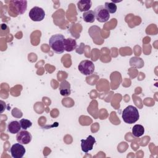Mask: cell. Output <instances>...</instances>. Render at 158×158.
<instances>
[{"label": "cell", "mask_w": 158, "mask_h": 158, "mask_svg": "<svg viewBox=\"0 0 158 158\" xmlns=\"http://www.w3.org/2000/svg\"><path fill=\"white\" fill-rule=\"evenodd\" d=\"M21 126L19 122L14 120L9 123L7 126V130L12 134L17 133L20 131Z\"/></svg>", "instance_id": "cell-13"}, {"label": "cell", "mask_w": 158, "mask_h": 158, "mask_svg": "<svg viewBox=\"0 0 158 158\" xmlns=\"http://www.w3.org/2000/svg\"><path fill=\"white\" fill-rule=\"evenodd\" d=\"M64 36L61 34L54 35L49 38V44L54 52L61 54L64 51Z\"/></svg>", "instance_id": "cell-2"}, {"label": "cell", "mask_w": 158, "mask_h": 158, "mask_svg": "<svg viewBox=\"0 0 158 158\" xmlns=\"http://www.w3.org/2000/svg\"><path fill=\"white\" fill-rule=\"evenodd\" d=\"M83 19L85 22L88 23H93L95 20V14L94 10H89L83 14Z\"/></svg>", "instance_id": "cell-14"}, {"label": "cell", "mask_w": 158, "mask_h": 158, "mask_svg": "<svg viewBox=\"0 0 158 158\" xmlns=\"http://www.w3.org/2000/svg\"><path fill=\"white\" fill-rule=\"evenodd\" d=\"M104 7L109 12V14L110 13L114 14L117 10V5L114 2H105Z\"/></svg>", "instance_id": "cell-16"}, {"label": "cell", "mask_w": 158, "mask_h": 158, "mask_svg": "<svg viewBox=\"0 0 158 158\" xmlns=\"http://www.w3.org/2000/svg\"><path fill=\"white\" fill-rule=\"evenodd\" d=\"M31 135L26 130H23L17 133L16 135V139L18 143L22 144H27L31 141Z\"/></svg>", "instance_id": "cell-8"}, {"label": "cell", "mask_w": 158, "mask_h": 158, "mask_svg": "<svg viewBox=\"0 0 158 158\" xmlns=\"http://www.w3.org/2000/svg\"><path fill=\"white\" fill-rule=\"evenodd\" d=\"M144 133V128L143 125L136 124L132 128V134L135 137H140Z\"/></svg>", "instance_id": "cell-15"}, {"label": "cell", "mask_w": 158, "mask_h": 158, "mask_svg": "<svg viewBox=\"0 0 158 158\" xmlns=\"http://www.w3.org/2000/svg\"><path fill=\"white\" fill-rule=\"evenodd\" d=\"M78 68L79 71L84 75H90L94 71V65L92 61L89 60L81 61Z\"/></svg>", "instance_id": "cell-3"}, {"label": "cell", "mask_w": 158, "mask_h": 158, "mask_svg": "<svg viewBox=\"0 0 158 158\" xmlns=\"http://www.w3.org/2000/svg\"><path fill=\"white\" fill-rule=\"evenodd\" d=\"M92 2L90 0H81L77 2V7L80 12H86L91 7Z\"/></svg>", "instance_id": "cell-12"}, {"label": "cell", "mask_w": 158, "mask_h": 158, "mask_svg": "<svg viewBox=\"0 0 158 158\" xmlns=\"http://www.w3.org/2000/svg\"><path fill=\"white\" fill-rule=\"evenodd\" d=\"M123 121L128 124H132L137 122L139 118L138 109L133 106H128L123 109L122 115Z\"/></svg>", "instance_id": "cell-1"}, {"label": "cell", "mask_w": 158, "mask_h": 158, "mask_svg": "<svg viewBox=\"0 0 158 158\" xmlns=\"http://www.w3.org/2000/svg\"><path fill=\"white\" fill-rule=\"evenodd\" d=\"M21 128L23 130H27V128H30L31 127L32 125V122L28 119H25V118H22L20 122H19Z\"/></svg>", "instance_id": "cell-17"}, {"label": "cell", "mask_w": 158, "mask_h": 158, "mask_svg": "<svg viewBox=\"0 0 158 158\" xmlns=\"http://www.w3.org/2000/svg\"><path fill=\"white\" fill-rule=\"evenodd\" d=\"M14 4L17 14H23L27 10V1H12Z\"/></svg>", "instance_id": "cell-9"}, {"label": "cell", "mask_w": 158, "mask_h": 158, "mask_svg": "<svg viewBox=\"0 0 158 158\" xmlns=\"http://www.w3.org/2000/svg\"><path fill=\"white\" fill-rule=\"evenodd\" d=\"M29 17L34 22H40L44 19L45 12L42 8L35 6L30 10Z\"/></svg>", "instance_id": "cell-5"}, {"label": "cell", "mask_w": 158, "mask_h": 158, "mask_svg": "<svg viewBox=\"0 0 158 158\" xmlns=\"http://www.w3.org/2000/svg\"><path fill=\"white\" fill-rule=\"evenodd\" d=\"M26 152L25 148L20 143H15L13 144L10 149V152L14 158H22Z\"/></svg>", "instance_id": "cell-6"}, {"label": "cell", "mask_w": 158, "mask_h": 158, "mask_svg": "<svg viewBox=\"0 0 158 158\" xmlns=\"http://www.w3.org/2000/svg\"><path fill=\"white\" fill-rule=\"evenodd\" d=\"M94 12L96 20L99 22H106L109 19L110 14L103 5L96 7Z\"/></svg>", "instance_id": "cell-4"}, {"label": "cell", "mask_w": 158, "mask_h": 158, "mask_svg": "<svg viewBox=\"0 0 158 158\" xmlns=\"http://www.w3.org/2000/svg\"><path fill=\"white\" fill-rule=\"evenodd\" d=\"M59 91H60V94L62 96H67L70 95L71 93L70 83L66 80L62 81L59 86Z\"/></svg>", "instance_id": "cell-11"}, {"label": "cell", "mask_w": 158, "mask_h": 158, "mask_svg": "<svg viewBox=\"0 0 158 158\" xmlns=\"http://www.w3.org/2000/svg\"><path fill=\"white\" fill-rule=\"evenodd\" d=\"M95 143L96 139L91 135H89L85 139H81V150L84 152L88 153L89 151L93 149V146Z\"/></svg>", "instance_id": "cell-7"}, {"label": "cell", "mask_w": 158, "mask_h": 158, "mask_svg": "<svg viewBox=\"0 0 158 158\" xmlns=\"http://www.w3.org/2000/svg\"><path fill=\"white\" fill-rule=\"evenodd\" d=\"M64 50L67 52H71L75 49L77 48V41L75 40L69 38L67 39H64Z\"/></svg>", "instance_id": "cell-10"}]
</instances>
